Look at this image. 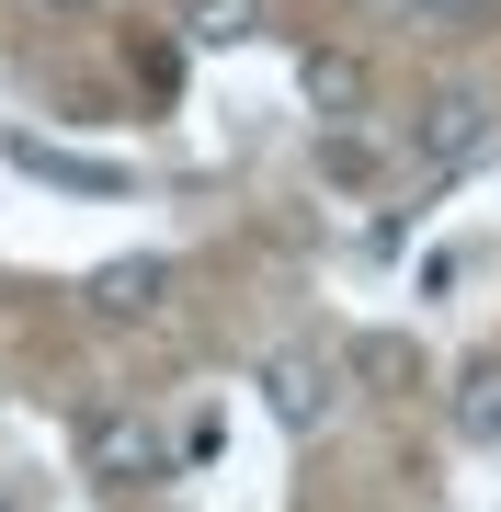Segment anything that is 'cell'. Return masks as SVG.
Masks as SVG:
<instances>
[{
  "label": "cell",
  "mask_w": 501,
  "mask_h": 512,
  "mask_svg": "<svg viewBox=\"0 0 501 512\" xmlns=\"http://www.w3.org/2000/svg\"><path fill=\"white\" fill-rule=\"evenodd\" d=\"M80 467H92L103 490H160L183 456H171V433L149 410H92V421H80Z\"/></svg>",
  "instance_id": "cell-1"
},
{
  "label": "cell",
  "mask_w": 501,
  "mask_h": 512,
  "mask_svg": "<svg viewBox=\"0 0 501 512\" xmlns=\"http://www.w3.org/2000/svg\"><path fill=\"white\" fill-rule=\"evenodd\" d=\"M490 137H501V114L479 92H433L422 114H410V171H422V183H456V171L490 160Z\"/></svg>",
  "instance_id": "cell-2"
},
{
  "label": "cell",
  "mask_w": 501,
  "mask_h": 512,
  "mask_svg": "<svg viewBox=\"0 0 501 512\" xmlns=\"http://www.w3.org/2000/svg\"><path fill=\"white\" fill-rule=\"evenodd\" d=\"M262 410H274L285 433H319V421L342 410V376L319 365V353H274V365H262Z\"/></svg>",
  "instance_id": "cell-3"
},
{
  "label": "cell",
  "mask_w": 501,
  "mask_h": 512,
  "mask_svg": "<svg viewBox=\"0 0 501 512\" xmlns=\"http://www.w3.org/2000/svg\"><path fill=\"white\" fill-rule=\"evenodd\" d=\"M160 296H171V262L160 251H126V262L92 274V319H160Z\"/></svg>",
  "instance_id": "cell-4"
},
{
  "label": "cell",
  "mask_w": 501,
  "mask_h": 512,
  "mask_svg": "<svg viewBox=\"0 0 501 512\" xmlns=\"http://www.w3.org/2000/svg\"><path fill=\"white\" fill-rule=\"evenodd\" d=\"M445 421L467 444H501V353H479V365L456 376V399H445Z\"/></svg>",
  "instance_id": "cell-5"
},
{
  "label": "cell",
  "mask_w": 501,
  "mask_h": 512,
  "mask_svg": "<svg viewBox=\"0 0 501 512\" xmlns=\"http://www.w3.org/2000/svg\"><path fill=\"white\" fill-rule=\"evenodd\" d=\"M12 160L46 171V183H69V194H126V171H114V160H69V148H46V137H12Z\"/></svg>",
  "instance_id": "cell-6"
},
{
  "label": "cell",
  "mask_w": 501,
  "mask_h": 512,
  "mask_svg": "<svg viewBox=\"0 0 501 512\" xmlns=\"http://www.w3.org/2000/svg\"><path fill=\"white\" fill-rule=\"evenodd\" d=\"M297 80H308V103H319V114H353V103H365V57H342V46H308V69H297Z\"/></svg>",
  "instance_id": "cell-7"
},
{
  "label": "cell",
  "mask_w": 501,
  "mask_h": 512,
  "mask_svg": "<svg viewBox=\"0 0 501 512\" xmlns=\"http://www.w3.org/2000/svg\"><path fill=\"white\" fill-rule=\"evenodd\" d=\"M319 171H331L342 194H365V183H388V148L353 137V126H331V137H319Z\"/></svg>",
  "instance_id": "cell-8"
},
{
  "label": "cell",
  "mask_w": 501,
  "mask_h": 512,
  "mask_svg": "<svg viewBox=\"0 0 501 512\" xmlns=\"http://www.w3.org/2000/svg\"><path fill=\"white\" fill-rule=\"evenodd\" d=\"M183 35L194 46H251L262 35V0H183Z\"/></svg>",
  "instance_id": "cell-9"
},
{
  "label": "cell",
  "mask_w": 501,
  "mask_h": 512,
  "mask_svg": "<svg viewBox=\"0 0 501 512\" xmlns=\"http://www.w3.org/2000/svg\"><path fill=\"white\" fill-rule=\"evenodd\" d=\"M399 12H410V23H479L490 0H399Z\"/></svg>",
  "instance_id": "cell-10"
},
{
  "label": "cell",
  "mask_w": 501,
  "mask_h": 512,
  "mask_svg": "<svg viewBox=\"0 0 501 512\" xmlns=\"http://www.w3.org/2000/svg\"><path fill=\"white\" fill-rule=\"evenodd\" d=\"M46 12H92V0H46Z\"/></svg>",
  "instance_id": "cell-11"
}]
</instances>
